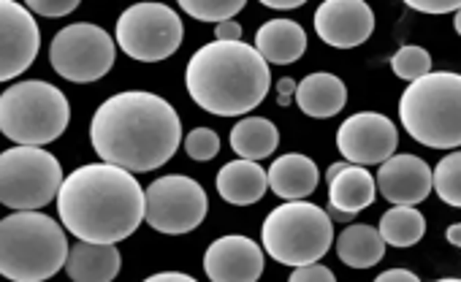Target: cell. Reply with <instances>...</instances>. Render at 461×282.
<instances>
[{
	"instance_id": "6da1fadb",
	"label": "cell",
	"mask_w": 461,
	"mask_h": 282,
	"mask_svg": "<svg viewBox=\"0 0 461 282\" xmlns=\"http://www.w3.org/2000/svg\"><path fill=\"white\" fill-rule=\"evenodd\" d=\"M90 141L101 160L133 174L168 163L182 141V123L174 106L144 90L106 98L90 123Z\"/></svg>"
},
{
	"instance_id": "7a4b0ae2",
	"label": "cell",
	"mask_w": 461,
	"mask_h": 282,
	"mask_svg": "<svg viewBox=\"0 0 461 282\" xmlns=\"http://www.w3.org/2000/svg\"><path fill=\"white\" fill-rule=\"evenodd\" d=\"M58 214L77 239L117 244L147 217V193L133 171L106 160L87 163L66 177Z\"/></svg>"
},
{
	"instance_id": "3957f363",
	"label": "cell",
	"mask_w": 461,
	"mask_h": 282,
	"mask_svg": "<svg viewBox=\"0 0 461 282\" xmlns=\"http://www.w3.org/2000/svg\"><path fill=\"white\" fill-rule=\"evenodd\" d=\"M185 87L198 109L217 117H240L269 96L272 74L256 47L242 41H214L190 58Z\"/></svg>"
},
{
	"instance_id": "277c9868",
	"label": "cell",
	"mask_w": 461,
	"mask_h": 282,
	"mask_svg": "<svg viewBox=\"0 0 461 282\" xmlns=\"http://www.w3.org/2000/svg\"><path fill=\"white\" fill-rule=\"evenodd\" d=\"M68 252L63 225L39 209H14L0 220V271L14 282L55 277L66 266Z\"/></svg>"
},
{
	"instance_id": "5b68a950",
	"label": "cell",
	"mask_w": 461,
	"mask_h": 282,
	"mask_svg": "<svg viewBox=\"0 0 461 282\" xmlns=\"http://www.w3.org/2000/svg\"><path fill=\"white\" fill-rule=\"evenodd\" d=\"M399 120L418 144L456 150L461 144V77L429 71L410 82L399 98Z\"/></svg>"
},
{
	"instance_id": "8992f818",
	"label": "cell",
	"mask_w": 461,
	"mask_h": 282,
	"mask_svg": "<svg viewBox=\"0 0 461 282\" xmlns=\"http://www.w3.org/2000/svg\"><path fill=\"white\" fill-rule=\"evenodd\" d=\"M68 120V98L50 82H20L0 96V131L14 144H52L66 133Z\"/></svg>"
},
{
	"instance_id": "52a82bcc",
	"label": "cell",
	"mask_w": 461,
	"mask_h": 282,
	"mask_svg": "<svg viewBox=\"0 0 461 282\" xmlns=\"http://www.w3.org/2000/svg\"><path fill=\"white\" fill-rule=\"evenodd\" d=\"M264 250L285 266H304L312 260H321L331 241H334V225L326 209L296 198L269 212L264 228H261Z\"/></svg>"
},
{
	"instance_id": "ba28073f",
	"label": "cell",
	"mask_w": 461,
	"mask_h": 282,
	"mask_svg": "<svg viewBox=\"0 0 461 282\" xmlns=\"http://www.w3.org/2000/svg\"><path fill=\"white\" fill-rule=\"evenodd\" d=\"M60 160L31 144H17L0 155V201L9 209H44L63 187Z\"/></svg>"
},
{
	"instance_id": "9c48e42d",
	"label": "cell",
	"mask_w": 461,
	"mask_h": 282,
	"mask_svg": "<svg viewBox=\"0 0 461 282\" xmlns=\"http://www.w3.org/2000/svg\"><path fill=\"white\" fill-rule=\"evenodd\" d=\"M185 28L166 4H136L117 20V47L139 63H160L182 44Z\"/></svg>"
},
{
	"instance_id": "30bf717a",
	"label": "cell",
	"mask_w": 461,
	"mask_h": 282,
	"mask_svg": "<svg viewBox=\"0 0 461 282\" xmlns=\"http://www.w3.org/2000/svg\"><path fill=\"white\" fill-rule=\"evenodd\" d=\"M117 58V41L98 25H68L63 28L50 47V63L52 68L74 82V85H90L106 77Z\"/></svg>"
},
{
	"instance_id": "8fae6325",
	"label": "cell",
	"mask_w": 461,
	"mask_h": 282,
	"mask_svg": "<svg viewBox=\"0 0 461 282\" xmlns=\"http://www.w3.org/2000/svg\"><path fill=\"white\" fill-rule=\"evenodd\" d=\"M209 212V201L203 187L185 177V174H168L155 179L147 187V225L160 233H190L195 231Z\"/></svg>"
},
{
	"instance_id": "7c38bea8",
	"label": "cell",
	"mask_w": 461,
	"mask_h": 282,
	"mask_svg": "<svg viewBox=\"0 0 461 282\" xmlns=\"http://www.w3.org/2000/svg\"><path fill=\"white\" fill-rule=\"evenodd\" d=\"M337 147L345 160L358 166H377L399 147L396 125L377 112H358L337 131Z\"/></svg>"
},
{
	"instance_id": "4fadbf2b",
	"label": "cell",
	"mask_w": 461,
	"mask_h": 282,
	"mask_svg": "<svg viewBox=\"0 0 461 282\" xmlns=\"http://www.w3.org/2000/svg\"><path fill=\"white\" fill-rule=\"evenodd\" d=\"M41 50V31L33 14L14 4V0H0V79L12 82L25 74Z\"/></svg>"
},
{
	"instance_id": "5bb4252c",
	"label": "cell",
	"mask_w": 461,
	"mask_h": 282,
	"mask_svg": "<svg viewBox=\"0 0 461 282\" xmlns=\"http://www.w3.org/2000/svg\"><path fill=\"white\" fill-rule=\"evenodd\" d=\"M375 31V14L366 0H323L315 12V33L334 50L361 47Z\"/></svg>"
},
{
	"instance_id": "9a60e30c",
	"label": "cell",
	"mask_w": 461,
	"mask_h": 282,
	"mask_svg": "<svg viewBox=\"0 0 461 282\" xmlns=\"http://www.w3.org/2000/svg\"><path fill=\"white\" fill-rule=\"evenodd\" d=\"M203 271L212 282H256L264 274V250L240 233L220 236L203 252Z\"/></svg>"
},
{
	"instance_id": "2e32d148",
	"label": "cell",
	"mask_w": 461,
	"mask_h": 282,
	"mask_svg": "<svg viewBox=\"0 0 461 282\" xmlns=\"http://www.w3.org/2000/svg\"><path fill=\"white\" fill-rule=\"evenodd\" d=\"M375 185L385 201L415 206L431 193V168L418 155H391L380 163Z\"/></svg>"
},
{
	"instance_id": "e0dca14e",
	"label": "cell",
	"mask_w": 461,
	"mask_h": 282,
	"mask_svg": "<svg viewBox=\"0 0 461 282\" xmlns=\"http://www.w3.org/2000/svg\"><path fill=\"white\" fill-rule=\"evenodd\" d=\"M329 204L358 214L361 209L372 206L377 198V185L375 177L364 166H348V163H334L329 166Z\"/></svg>"
},
{
	"instance_id": "ac0fdd59",
	"label": "cell",
	"mask_w": 461,
	"mask_h": 282,
	"mask_svg": "<svg viewBox=\"0 0 461 282\" xmlns=\"http://www.w3.org/2000/svg\"><path fill=\"white\" fill-rule=\"evenodd\" d=\"M269 190V177L258 166V160H234L225 163L217 174V193L222 201L237 204V206H250L261 201Z\"/></svg>"
},
{
	"instance_id": "d6986e66",
	"label": "cell",
	"mask_w": 461,
	"mask_h": 282,
	"mask_svg": "<svg viewBox=\"0 0 461 282\" xmlns=\"http://www.w3.org/2000/svg\"><path fill=\"white\" fill-rule=\"evenodd\" d=\"M120 263L117 244L79 239L68 252L66 271L77 282H112L120 271Z\"/></svg>"
},
{
	"instance_id": "ffe728a7",
	"label": "cell",
	"mask_w": 461,
	"mask_h": 282,
	"mask_svg": "<svg viewBox=\"0 0 461 282\" xmlns=\"http://www.w3.org/2000/svg\"><path fill=\"white\" fill-rule=\"evenodd\" d=\"M267 177H269V187L275 190V196H280L285 201L312 196L321 182V171H318L315 160L307 155H299V152L277 158L272 163V168L267 171Z\"/></svg>"
},
{
	"instance_id": "44dd1931",
	"label": "cell",
	"mask_w": 461,
	"mask_h": 282,
	"mask_svg": "<svg viewBox=\"0 0 461 282\" xmlns=\"http://www.w3.org/2000/svg\"><path fill=\"white\" fill-rule=\"evenodd\" d=\"M296 104L307 117L329 120L348 104V87L334 74H310L296 85Z\"/></svg>"
},
{
	"instance_id": "7402d4cb",
	"label": "cell",
	"mask_w": 461,
	"mask_h": 282,
	"mask_svg": "<svg viewBox=\"0 0 461 282\" xmlns=\"http://www.w3.org/2000/svg\"><path fill=\"white\" fill-rule=\"evenodd\" d=\"M256 50L264 55L267 63L288 66L307 52V33L294 20H272L256 33Z\"/></svg>"
},
{
	"instance_id": "603a6c76",
	"label": "cell",
	"mask_w": 461,
	"mask_h": 282,
	"mask_svg": "<svg viewBox=\"0 0 461 282\" xmlns=\"http://www.w3.org/2000/svg\"><path fill=\"white\" fill-rule=\"evenodd\" d=\"M230 150L248 160H264L269 158L280 144V131L267 117H245L230 131Z\"/></svg>"
},
{
	"instance_id": "cb8c5ba5",
	"label": "cell",
	"mask_w": 461,
	"mask_h": 282,
	"mask_svg": "<svg viewBox=\"0 0 461 282\" xmlns=\"http://www.w3.org/2000/svg\"><path fill=\"white\" fill-rule=\"evenodd\" d=\"M337 255L350 268H372L385 255V241L372 225H350L337 239Z\"/></svg>"
},
{
	"instance_id": "d4e9b609",
	"label": "cell",
	"mask_w": 461,
	"mask_h": 282,
	"mask_svg": "<svg viewBox=\"0 0 461 282\" xmlns=\"http://www.w3.org/2000/svg\"><path fill=\"white\" fill-rule=\"evenodd\" d=\"M380 236L391 247H412L423 239L426 233V217L407 204H393L380 220Z\"/></svg>"
},
{
	"instance_id": "484cf974",
	"label": "cell",
	"mask_w": 461,
	"mask_h": 282,
	"mask_svg": "<svg viewBox=\"0 0 461 282\" xmlns=\"http://www.w3.org/2000/svg\"><path fill=\"white\" fill-rule=\"evenodd\" d=\"M179 9L198 23H225L234 20L248 0H176Z\"/></svg>"
},
{
	"instance_id": "4316f807",
	"label": "cell",
	"mask_w": 461,
	"mask_h": 282,
	"mask_svg": "<svg viewBox=\"0 0 461 282\" xmlns=\"http://www.w3.org/2000/svg\"><path fill=\"white\" fill-rule=\"evenodd\" d=\"M431 187L447 206L461 204V155L458 152H450L447 158L437 163V168L431 171Z\"/></svg>"
},
{
	"instance_id": "83f0119b",
	"label": "cell",
	"mask_w": 461,
	"mask_h": 282,
	"mask_svg": "<svg viewBox=\"0 0 461 282\" xmlns=\"http://www.w3.org/2000/svg\"><path fill=\"white\" fill-rule=\"evenodd\" d=\"M391 68L399 79L404 82H415L420 77H426L431 71V55L423 47H402L393 58H391Z\"/></svg>"
},
{
	"instance_id": "f1b7e54d",
	"label": "cell",
	"mask_w": 461,
	"mask_h": 282,
	"mask_svg": "<svg viewBox=\"0 0 461 282\" xmlns=\"http://www.w3.org/2000/svg\"><path fill=\"white\" fill-rule=\"evenodd\" d=\"M185 152H187L193 160L206 163V160H212V158L220 152V136H217L212 128H195V131H190L187 139H185Z\"/></svg>"
},
{
	"instance_id": "f546056e",
	"label": "cell",
	"mask_w": 461,
	"mask_h": 282,
	"mask_svg": "<svg viewBox=\"0 0 461 282\" xmlns=\"http://www.w3.org/2000/svg\"><path fill=\"white\" fill-rule=\"evenodd\" d=\"M25 4H28V9L36 12L39 17H52V20H58V17H68L71 12H77L82 0H25Z\"/></svg>"
},
{
	"instance_id": "4dcf8cb0",
	"label": "cell",
	"mask_w": 461,
	"mask_h": 282,
	"mask_svg": "<svg viewBox=\"0 0 461 282\" xmlns=\"http://www.w3.org/2000/svg\"><path fill=\"white\" fill-rule=\"evenodd\" d=\"M402 4L420 14H453L461 9V0H402Z\"/></svg>"
},
{
	"instance_id": "1f68e13d",
	"label": "cell",
	"mask_w": 461,
	"mask_h": 282,
	"mask_svg": "<svg viewBox=\"0 0 461 282\" xmlns=\"http://www.w3.org/2000/svg\"><path fill=\"white\" fill-rule=\"evenodd\" d=\"M310 279H326V282H331V279H334V271L326 268V266H321L318 260L304 263V266H294L291 282H310Z\"/></svg>"
},
{
	"instance_id": "d6a6232c",
	"label": "cell",
	"mask_w": 461,
	"mask_h": 282,
	"mask_svg": "<svg viewBox=\"0 0 461 282\" xmlns=\"http://www.w3.org/2000/svg\"><path fill=\"white\" fill-rule=\"evenodd\" d=\"M214 41H242V25L234 20H225L214 25Z\"/></svg>"
},
{
	"instance_id": "836d02e7",
	"label": "cell",
	"mask_w": 461,
	"mask_h": 282,
	"mask_svg": "<svg viewBox=\"0 0 461 282\" xmlns=\"http://www.w3.org/2000/svg\"><path fill=\"white\" fill-rule=\"evenodd\" d=\"M388 279H407V282H415L418 277H415L412 271H407V268H391V271H383V274L377 277V282H388Z\"/></svg>"
},
{
	"instance_id": "e575fe53",
	"label": "cell",
	"mask_w": 461,
	"mask_h": 282,
	"mask_svg": "<svg viewBox=\"0 0 461 282\" xmlns=\"http://www.w3.org/2000/svg\"><path fill=\"white\" fill-rule=\"evenodd\" d=\"M149 282H166V279H176V282H193L190 274H179V271H160V274H149Z\"/></svg>"
},
{
	"instance_id": "d590c367",
	"label": "cell",
	"mask_w": 461,
	"mask_h": 282,
	"mask_svg": "<svg viewBox=\"0 0 461 282\" xmlns=\"http://www.w3.org/2000/svg\"><path fill=\"white\" fill-rule=\"evenodd\" d=\"M264 6H269V9H283V12H288V9H299V6H304L307 0H261Z\"/></svg>"
},
{
	"instance_id": "8d00e7d4",
	"label": "cell",
	"mask_w": 461,
	"mask_h": 282,
	"mask_svg": "<svg viewBox=\"0 0 461 282\" xmlns=\"http://www.w3.org/2000/svg\"><path fill=\"white\" fill-rule=\"evenodd\" d=\"M326 214H329L331 220H337V223H350V220L356 217V214H350V212H342V209H337V206H331V204H329Z\"/></svg>"
},
{
	"instance_id": "74e56055",
	"label": "cell",
	"mask_w": 461,
	"mask_h": 282,
	"mask_svg": "<svg viewBox=\"0 0 461 282\" xmlns=\"http://www.w3.org/2000/svg\"><path fill=\"white\" fill-rule=\"evenodd\" d=\"M294 93H296V82H294V79L285 77V79L277 82V96H288V98H291Z\"/></svg>"
},
{
	"instance_id": "f35d334b",
	"label": "cell",
	"mask_w": 461,
	"mask_h": 282,
	"mask_svg": "<svg viewBox=\"0 0 461 282\" xmlns=\"http://www.w3.org/2000/svg\"><path fill=\"white\" fill-rule=\"evenodd\" d=\"M445 239H447L453 247H458V244H461V225H450V228L445 231Z\"/></svg>"
},
{
	"instance_id": "ab89813d",
	"label": "cell",
	"mask_w": 461,
	"mask_h": 282,
	"mask_svg": "<svg viewBox=\"0 0 461 282\" xmlns=\"http://www.w3.org/2000/svg\"><path fill=\"white\" fill-rule=\"evenodd\" d=\"M453 31L461 33V14L458 12H453Z\"/></svg>"
},
{
	"instance_id": "60d3db41",
	"label": "cell",
	"mask_w": 461,
	"mask_h": 282,
	"mask_svg": "<svg viewBox=\"0 0 461 282\" xmlns=\"http://www.w3.org/2000/svg\"><path fill=\"white\" fill-rule=\"evenodd\" d=\"M277 104H280V106H288V104H291V98H288V96H277Z\"/></svg>"
}]
</instances>
